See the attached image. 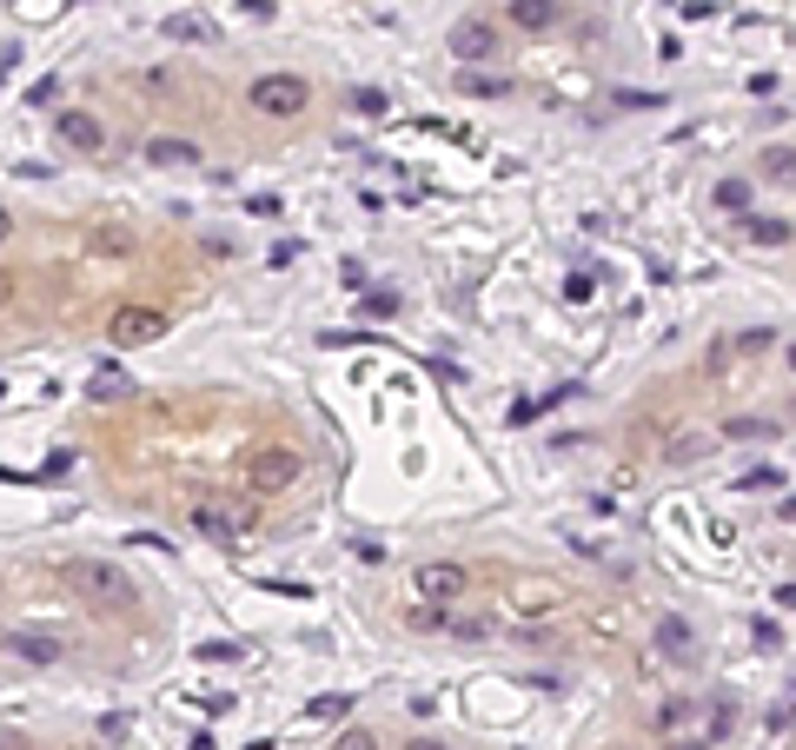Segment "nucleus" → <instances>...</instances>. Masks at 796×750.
I'll return each mask as SVG.
<instances>
[{"instance_id":"1","label":"nucleus","mask_w":796,"mask_h":750,"mask_svg":"<svg viewBox=\"0 0 796 750\" xmlns=\"http://www.w3.org/2000/svg\"><path fill=\"white\" fill-rule=\"evenodd\" d=\"M419 592H425V605H452V598L465 592V572H458V565H425V572H419Z\"/></svg>"},{"instance_id":"2","label":"nucleus","mask_w":796,"mask_h":750,"mask_svg":"<svg viewBox=\"0 0 796 750\" xmlns=\"http://www.w3.org/2000/svg\"><path fill=\"white\" fill-rule=\"evenodd\" d=\"M491 47H498V34H491L485 21H465V27L452 34V54H458V60H485Z\"/></svg>"},{"instance_id":"3","label":"nucleus","mask_w":796,"mask_h":750,"mask_svg":"<svg viewBox=\"0 0 796 750\" xmlns=\"http://www.w3.org/2000/svg\"><path fill=\"white\" fill-rule=\"evenodd\" d=\"M339 750H378V737H365V730H352V737H339Z\"/></svg>"},{"instance_id":"4","label":"nucleus","mask_w":796,"mask_h":750,"mask_svg":"<svg viewBox=\"0 0 796 750\" xmlns=\"http://www.w3.org/2000/svg\"><path fill=\"white\" fill-rule=\"evenodd\" d=\"M0 750H21V737H0Z\"/></svg>"}]
</instances>
